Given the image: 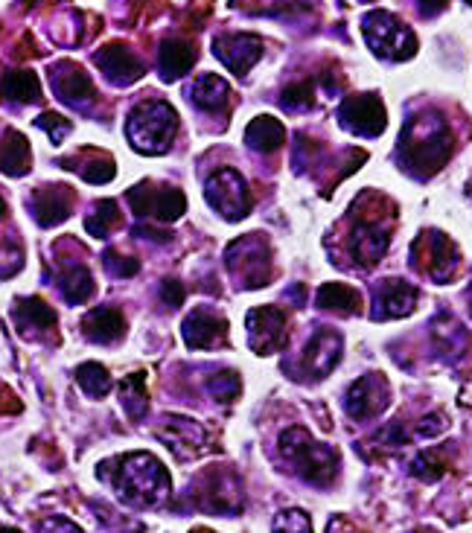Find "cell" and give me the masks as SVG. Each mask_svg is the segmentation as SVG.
Instances as JSON below:
<instances>
[{
    "label": "cell",
    "instance_id": "obj_1",
    "mask_svg": "<svg viewBox=\"0 0 472 533\" xmlns=\"http://www.w3.org/2000/svg\"><path fill=\"white\" fill-rule=\"evenodd\" d=\"M111 487L117 499L132 504V507H158L169 499L172 481L167 467L149 455V452H132L123 458H114L111 464Z\"/></svg>",
    "mask_w": 472,
    "mask_h": 533
},
{
    "label": "cell",
    "instance_id": "obj_2",
    "mask_svg": "<svg viewBox=\"0 0 472 533\" xmlns=\"http://www.w3.org/2000/svg\"><path fill=\"white\" fill-rule=\"evenodd\" d=\"M452 146H455V140H452L449 126L443 123V117L435 111H426V114H417L414 120H408L397 152H400L403 169H408L411 175L429 178L449 161Z\"/></svg>",
    "mask_w": 472,
    "mask_h": 533
},
{
    "label": "cell",
    "instance_id": "obj_3",
    "mask_svg": "<svg viewBox=\"0 0 472 533\" xmlns=\"http://www.w3.org/2000/svg\"><path fill=\"white\" fill-rule=\"evenodd\" d=\"M280 452L309 484L330 487L336 481L341 467L338 452L327 443H318L306 429H286L280 434Z\"/></svg>",
    "mask_w": 472,
    "mask_h": 533
},
{
    "label": "cell",
    "instance_id": "obj_4",
    "mask_svg": "<svg viewBox=\"0 0 472 533\" xmlns=\"http://www.w3.org/2000/svg\"><path fill=\"white\" fill-rule=\"evenodd\" d=\"M126 132L140 155H164L178 132V114L167 102H140Z\"/></svg>",
    "mask_w": 472,
    "mask_h": 533
},
{
    "label": "cell",
    "instance_id": "obj_5",
    "mask_svg": "<svg viewBox=\"0 0 472 533\" xmlns=\"http://www.w3.org/2000/svg\"><path fill=\"white\" fill-rule=\"evenodd\" d=\"M362 30H365V38H368L371 50L379 59L403 62V59L417 53V38H414V33L405 27L397 15H391V12L376 9L371 15H365Z\"/></svg>",
    "mask_w": 472,
    "mask_h": 533
},
{
    "label": "cell",
    "instance_id": "obj_6",
    "mask_svg": "<svg viewBox=\"0 0 472 533\" xmlns=\"http://www.w3.org/2000/svg\"><path fill=\"white\" fill-rule=\"evenodd\" d=\"M411 260L435 283H452L461 268L458 245L440 231H423L411 248Z\"/></svg>",
    "mask_w": 472,
    "mask_h": 533
},
{
    "label": "cell",
    "instance_id": "obj_7",
    "mask_svg": "<svg viewBox=\"0 0 472 533\" xmlns=\"http://www.w3.org/2000/svg\"><path fill=\"white\" fill-rule=\"evenodd\" d=\"M204 199L228 222H239L251 213V190L236 169H216L204 181Z\"/></svg>",
    "mask_w": 472,
    "mask_h": 533
},
{
    "label": "cell",
    "instance_id": "obj_8",
    "mask_svg": "<svg viewBox=\"0 0 472 533\" xmlns=\"http://www.w3.org/2000/svg\"><path fill=\"white\" fill-rule=\"evenodd\" d=\"M225 263L245 289H260L271 280V251L263 236H242L225 251Z\"/></svg>",
    "mask_w": 472,
    "mask_h": 533
},
{
    "label": "cell",
    "instance_id": "obj_9",
    "mask_svg": "<svg viewBox=\"0 0 472 533\" xmlns=\"http://www.w3.org/2000/svg\"><path fill=\"white\" fill-rule=\"evenodd\" d=\"M129 204L135 210L137 219H158V222H175L184 210H187V199L181 190L175 187H158L152 181H143L129 190Z\"/></svg>",
    "mask_w": 472,
    "mask_h": 533
},
{
    "label": "cell",
    "instance_id": "obj_10",
    "mask_svg": "<svg viewBox=\"0 0 472 533\" xmlns=\"http://www.w3.org/2000/svg\"><path fill=\"white\" fill-rule=\"evenodd\" d=\"M196 501L207 513H239L242 510V493L239 481L228 469L213 467L199 475L196 481Z\"/></svg>",
    "mask_w": 472,
    "mask_h": 533
},
{
    "label": "cell",
    "instance_id": "obj_11",
    "mask_svg": "<svg viewBox=\"0 0 472 533\" xmlns=\"http://www.w3.org/2000/svg\"><path fill=\"white\" fill-rule=\"evenodd\" d=\"M338 123L347 132L362 134V137H379L388 126V114L376 94H356V97H347L341 102Z\"/></svg>",
    "mask_w": 472,
    "mask_h": 533
},
{
    "label": "cell",
    "instance_id": "obj_12",
    "mask_svg": "<svg viewBox=\"0 0 472 533\" xmlns=\"http://www.w3.org/2000/svg\"><path fill=\"white\" fill-rule=\"evenodd\" d=\"M388 402H391V388H388L382 373H371V376L356 379L344 394V408L356 423L373 420L376 414H382L388 408Z\"/></svg>",
    "mask_w": 472,
    "mask_h": 533
},
{
    "label": "cell",
    "instance_id": "obj_13",
    "mask_svg": "<svg viewBox=\"0 0 472 533\" xmlns=\"http://www.w3.org/2000/svg\"><path fill=\"white\" fill-rule=\"evenodd\" d=\"M155 434H158V440L167 443L178 458H196V455H202V449L207 446V429L202 423H196L190 417H178V414L161 417Z\"/></svg>",
    "mask_w": 472,
    "mask_h": 533
},
{
    "label": "cell",
    "instance_id": "obj_14",
    "mask_svg": "<svg viewBox=\"0 0 472 533\" xmlns=\"http://www.w3.org/2000/svg\"><path fill=\"white\" fill-rule=\"evenodd\" d=\"M245 324H248L251 347L257 356L277 353L286 344V315L277 306H260V309L248 312Z\"/></svg>",
    "mask_w": 472,
    "mask_h": 533
},
{
    "label": "cell",
    "instance_id": "obj_15",
    "mask_svg": "<svg viewBox=\"0 0 472 533\" xmlns=\"http://www.w3.org/2000/svg\"><path fill=\"white\" fill-rule=\"evenodd\" d=\"M391 242V228L376 219H359L350 234V254L362 268L376 266Z\"/></svg>",
    "mask_w": 472,
    "mask_h": 533
},
{
    "label": "cell",
    "instance_id": "obj_16",
    "mask_svg": "<svg viewBox=\"0 0 472 533\" xmlns=\"http://www.w3.org/2000/svg\"><path fill=\"white\" fill-rule=\"evenodd\" d=\"M181 335L187 341V347L193 350H213L222 347L228 338V321L216 312H204L196 309L193 315H187V321L181 324Z\"/></svg>",
    "mask_w": 472,
    "mask_h": 533
},
{
    "label": "cell",
    "instance_id": "obj_17",
    "mask_svg": "<svg viewBox=\"0 0 472 533\" xmlns=\"http://www.w3.org/2000/svg\"><path fill=\"white\" fill-rule=\"evenodd\" d=\"M414 306H417V292H414V286H408L400 277L382 280L376 286V295H373V318L376 321L405 318Z\"/></svg>",
    "mask_w": 472,
    "mask_h": 533
},
{
    "label": "cell",
    "instance_id": "obj_18",
    "mask_svg": "<svg viewBox=\"0 0 472 533\" xmlns=\"http://www.w3.org/2000/svg\"><path fill=\"white\" fill-rule=\"evenodd\" d=\"M213 53L231 67L236 76H245L263 56V41L257 35H222V38H216Z\"/></svg>",
    "mask_w": 472,
    "mask_h": 533
},
{
    "label": "cell",
    "instance_id": "obj_19",
    "mask_svg": "<svg viewBox=\"0 0 472 533\" xmlns=\"http://www.w3.org/2000/svg\"><path fill=\"white\" fill-rule=\"evenodd\" d=\"M341 353H344V338L333 327H321L306 344L304 367L309 370V376H315V379L327 376L338 365Z\"/></svg>",
    "mask_w": 472,
    "mask_h": 533
},
{
    "label": "cell",
    "instance_id": "obj_20",
    "mask_svg": "<svg viewBox=\"0 0 472 533\" xmlns=\"http://www.w3.org/2000/svg\"><path fill=\"white\" fill-rule=\"evenodd\" d=\"M50 79H53V91H56V97L62 102H68V105L85 108V102H91L97 97L91 76H88L79 65L53 67V70H50Z\"/></svg>",
    "mask_w": 472,
    "mask_h": 533
},
{
    "label": "cell",
    "instance_id": "obj_21",
    "mask_svg": "<svg viewBox=\"0 0 472 533\" xmlns=\"http://www.w3.org/2000/svg\"><path fill=\"white\" fill-rule=\"evenodd\" d=\"M94 62L100 67L102 73L117 82V85H129L143 76V65L137 59L135 53L126 47V44H105L100 53L94 56Z\"/></svg>",
    "mask_w": 472,
    "mask_h": 533
},
{
    "label": "cell",
    "instance_id": "obj_22",
    "mask_svg": "<svg viewBox=\"0 0 472 533\" xmlns=\"http://www.w3.org/2000/svg\"><path fill=\"white\" fill-rule=\"evenodd\" d=\"M70 210H73V193L68 187H44V190L35 193L33 213L38 225H44V228H53V225L65 222Z\"/></svg>",
    "mask_w": 472,
    "mask_h": 533
},
{
    "label": "cell",
    "instance_id": "obj_23",
    "mask_svg": "<svg viewBox=\"0 0 472 533\" xmlns=\"http://www.w3.org/2000/svg\"><path fill=\"white\" fill-rule=\"evenodd\" d=\"M196 65V47L178 38H167L161 44V56H158V67H161V79L164 82H175L184 73H190V67Z\"/></svg>",
    "mask_w": 472,
    "mask_h": 533
},
{
    "label": "cell",
    "instance_id": "obj_24",
    "mask_svg": "<svg viewBox=\"0 0 472 533\" xmlns=\"http://www.w3.org/2000/svg\"><path fill=\"white\" fill-rule=\"evenodd\" d=\"M33 167V155H30V143L27 137L18 132H6L0 140V172L9 178H21Z\"/></svg>",
    "mask_w": 472,
    "mask_h": 533
},
{
    "label": "cell",
    "instance_id": "obj_25",
    "mask_svg": "<svg viewBox=\"0 0 472 533\" xmlns=\"http://www.w3.org/2000/svg\"><path fill=\"white\" fill-rule=\"evenodd\" d=\"M82 330L97 344H111V341H117L120 335L126 333V321H123V315H120L117 306H100V309H94L85 318Z\"/></svg>",
    "mask_w": 472,
    "mask_h": 533
},
{
    "label": "cell",
    "instance_id": "obj_26",
    "mask_svg": "<svg viewBox=\"0 0 472 533\" xmlns=\"http://www.w3.org/2000/svg\"><path fill=\"white\" fill-rule=\"evenodd\" d=\"M0 94L6 102H38L41 100V82L33 70L27 67H12L3 73V82H0Z\"/></svg>",
    "mask_w": 472,
    "mask_h": 533
},
{
    "label": "cell",
    "instance_id": "obj_27",
    "mask_svg": "<svg viewBox=\"0 0 472 533\" xmlns=\"http://www.w3.org/2000/svg\"><path fill=\"white\" fill-rule=\"evenodd\" d=\"M15 324L21 333H44L56 327V312L41 298H21L15 303Z\"/></svg>",
    "mask_w": 472,
    "mask_h": 533
},
{
    "label": "cell",
    "instance_id": "obj_28",
    "mask_svg": "<svg viewBox=\"0 0 472 533\" xmlns=\"http://www.w3.org/2000/svg\"><path fill=\"white\" fill-rule=\"evenodd\" d=\"M190 97H193V102H196L199 108H204V111H222V108L228 105L231 88H228V82H225L222 76H216V73H204V76L196 79Z\"/></svg>",
    "mask_w": 472,
    "mask_h": 533
},
{
    "label": "cell",
    "instance_id": "obj_29",
    "mask_svg": "<svg viewBox=\"0 0 472 533\" xmlns=\"http://www.w3.org/2000/svg\"><path fill=\"white\" fill-rule=\"evenodd\" d=\"M283 137H286L283 123L269 117V114H260V117H254V120L248 123L245 143H248L251 149H257V152H274V149H280Z\"/></svg>",
    "mask_w": 472,
    "mask_h": 533
},
{
    "label": "cell",
    "instance_id": "obj_30",
    "mask_svg": "<svg viewBox=\"0 0 472 533\" xmlns=\"http://www.w3.org/2000/svg\"><path fill=\"white\" fill-rule=\"evenodd\" d=\"M59 289H62V298L68 303H85L88 298H94L97 286H94V277L85 266H68L62 268V277H59Z\"/></svg>",
    "mask_w": 472,
    "mask_h": 533
},
{
    "label": "cell",
    "instance_id": "obj_31",
    "mask_svg": "<svg viewBox=\"0 0 472 533\" xmlns=\"http://www.w3.org/2000/svg\"><path fill=\"white\" fill-rule=\"evenodd\" d=\"M318 309H336V312H359L362 309V298L356 289L344 286V283H327L318 289Z\"/></svg>",
    "mask_w": 472,
    "mask_h": 533
},
{
    "label": "cell",
    "instance_id": "obj_32",
    "mask_svg": "<svg viewBox=\"0 0 472 533\" xmlns=\"http://www.w3.org/2000/svg\"><path fill=\"white\" fill-rule=\"evenodd\" d=\"M76 382H79L82 391H85L88 397H94V400L108 397V391H111V376H108V370L97 365V362H88V365L76 367Z\"/></svg>",
    "mask_w": 472,
    "mask_h": 533
},
{
    "label": "cell",
    "instance_id": "obj_33",
    "mask_svg": "<svg viewBox=\"0 0 472 533\" xmlns=\"http://www.w3.org/2000/svg\"><path fill=\"white\" fill-rule=\"evenodd\" d=\"M143 382H146V376L137 373V376H129L120 388V397H123V405H126L132 420H140L146 414V405H149V391H146Z\"/></svg>",
    "mask_w": 472,
    "mask_h": 533
},
{
    "label": "cell",
    "instance_id": "obj_34",
    "mask_svg": "<svg viewBox=\"0 0 472 533\" xmlns=\"http://www.w3.org/2000/svg\"><path fill=\"white\" fill-rule=\"evenodd\" d=\"M446 469H449V461H446V455L438 452V449L420 452V455L414 458V464H411V472H414L417 478H423V481H438V478H443Z\"/></svg>",
    "mask_w": 472,
    "mask_h": 533
},
{
    "label": "cell",
    "instance_id": "obj_35",
    "mask_svg": "<svg viewBox=\"0 0 472 533\" xmlns=\"http://www.w3.org/2000/svg\"><path fill=\"white\" fill-rule=\"evenodd\" d=\"M117 216H120V213H117V204H114V201H100V204L94 207V213L85 219V231L91 236H97V239H102V236H108V231L117 225Z\"/></svg>",
    "mask_w": 472,
    "mask_h": 533
},
{
    "label": "cell",
    "instance_id": "obj_36",
    "mask_svg": "<svg viewBox=\"0 0 472 533\" xmlns=\"http://www.w3.org/2000/svg\"><path fill=\"white\" fill-rule=\"evenodd\" d=\"M207 391H210V397L219 402H234L239 397V391H242V385H239V376L231 373V370H219V373H213L210 379H207Z\"/></svg>",
    "mask_w": 472,
    "mask_h": 533
},
{
    "label": "cell",
    "instance_id": "obj_37",
    "mask_svg": "<svg viewBox=\"0 0 472 533\" xmlns=\"http://www.w3.org/2000/svg\"><path fill=\"white\" fill-rule=\"evenodd\" d=\"M274 533H312L304 510H280L274 516Z\"/></svg>",
    "mask_w": 472,
    "mask_h": 533
},
{
    "label": "cell",
    "instance_id": "obj_38",
    "mask_svg": "<svg viewBox=\"0 0 472 533\" xmlns=\"http://www.w3.org/2000/svg\"><path fill=\"white\" fill-rule=\"evenodd\" d=\"M102 263H105V268H108V274H111V277H120V280L135 277L137 274L135 257H123V254H120V251H114V248H108V251L102 254Z\"/></svg>",
    "mask_w": 472,
    "mask_h": 533
},
{
    "label": "cell",
    "instance_id": "obj_39",
    "mask_svg": "<svg viewBox=\"0 0 472 533\" xmlns=\"http://www.w3.org/2000/svg\"><path fill=\"white\" fill-rule=\"evenodd\" d=\"M283 108H289V111H298V108H309L312 102H315V91H312V82H298V85H289L286 91H283Z\"/></svg>",
    "mask_w": 472,
    "mask_h": 533
},
{
    "label": "cell",
    "instance_id": "obj_40",
    "mask_svg": "<svg viewBox=\"0 0 472 533\" xmlns=\"http://www.w3.org/2000/svg\"><path fill=\"white\" fill-rule=\"evenodd\" d=\"M79 172H82V178H85L88 184H108V181L114 178L117 167H114V161H111V158H102V155H97L94 161H88V164L79 169Z\"/></svg>",
    "mask_w": 472,
    "mask_h": 533
},
{
    "label": "cell",
    "instance_id": "obj_41",
    "mask_svg": "<svg viewBox=\"0 0 472 533\" xmlns=\"http://www.w3.org/2000/svg\"><path fill=\"white\" fill-rule=\"evenodd\" d=\"M35 126L50 134V140H53V143H62V140H65V134L70 132V123L62 117V114H56V111L41 114V117L35 120Z\"/></svg>",
    "mask_w": 472,
    "mask_h": 533
},
{
    "label": "cell",
    "instance_id": "obj_42",
    "mask_svg": "<svg viewBox=\"0 0 472 533\" xmlns=\"http://www.w3.org/2000/svg\"><path fill=\"white\" fill-rule=\"evenodd\" d=\"M38 533H85L79 525H73L65 516H47L38 522Z\"/></svg>",
    "mask_w": 472,
    "mask_h": 533
},
{
    "label": "cell",
    "instance_id": "obj_43",
    "mask_svg": "<svg viewBox=\"0 0 472 533\" xmlns=\"http://www.w3.org/2000/svg\"><path fill=\"white\" fill-rule=\"evenodd\" d=\"M161 300H164L167 306H172V309L181 306V303H184V286H181V280H172V277L164 280V283H161Z\"/></svg>",
    "mask_w": 472,
    "mask_h": 533
},
{
    "label": "cell",
    "instance_id": "obj_44",
    "mask_svg": "<svg viewBox=\"0 0 472 533\" xmlns=\"http://www.w3.org/2000/svg\"><path fill=\"white\" fill-rule=\"evenodd\" d=\"M135 236H146V239H155V242H169L172 231H158V228H135Z\"/></svg>",
    "mask_w": 472,
    "mask_h": 533
},
{
    "label": "cell",
    "instance_id": "obj_45",
    "mask_svg": "<svg viewBox=\"0 0 472 533\" xmlns=\"http://www.w3.org/2000/svg\"><path fill=\"white\" fill-rule=\"evenodd\" d=\"M417 3H420V12L426 18H432V15H438L440 9H446V0H417Z\"/></svg>",
    "mask_w": 472,
    "mask_h": 533
},
{
    "label": "cell",
    "instance_id": "obj_46",
    "mask_svg": "<svg viewBox=\"0 0 472 533\" xmlns=\"http://www.w3.org/2000/svg\"><path fill=\"white\" fill-rule=\"evenodd\" d=\"M411 533H435L432 528H417V531H411Z\"/></svg>",
    "mask_w": 472,
    "mask_h": 533
},
{
    "label": "cell",
    "instance_id": "obj_47",
    "mask_svg": "<svg viewBox=\"0 0 472 533\" xmlns=\"http://www.w3.org/2000/svg\"><path fill=\"white\" fill-rule=\"evenodd\" d=\"M3 213H6V201L0 199V216H3Z\"/></svg>",
    "mask_w": 472,
    "mask_h": 533
},
{
    "label": "cell",
    "instance_id": "obj_48",
    "mask_svg": "<svg viewBox=\"0 0 472 533\" xmlns=\"http://www.w3.org/2000/svg\"><path fill=\"white\" fill-rule=\"evenodd\" d=\"M0 533H18V531H9V528H0Z\"/></svg>",
    "mask_w": 472,
    "mask_h": 533
},
{
    "label": "cell",
    "instance_id": "obj_49",
    "mask_svg": "<svg viewBox=\"0 0 472 533\" xmlns=\"http://www.w3.org/2000/svg\"><path fill=\"white\" fill-rule=\"evenodd\" d=\"M193 533H213V531H193Z\"/></svg>",
    "mask_w": 472,
    "mask_h": 533
},
{
    "label": "cell",
    "instance_id": "obj_50",
    "mask_svg": "<svg viewBox=\"0 0 472 533\" xmlns=\"http://www.w3.org/2000/svg\"><path fill=\"white\" fill-rule=\"evenodd\" d=\"M467 3H472V0H467Z\"/></svg>",
    "mask_w": 472,
    "mask_h": 533
}]
</instances>
